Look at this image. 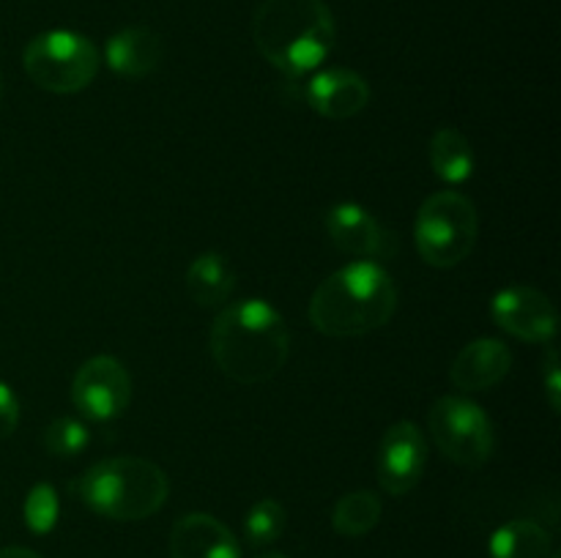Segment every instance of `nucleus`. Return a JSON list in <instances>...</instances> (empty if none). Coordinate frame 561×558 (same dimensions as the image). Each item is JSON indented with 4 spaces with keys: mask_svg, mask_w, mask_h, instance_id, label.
<instances>
[{
    "mask_svg": "<svg viewBox=\"0 0 561 558\" xmlns=\"http://www.w3.org/2000/svg\"><path fill=\"white\" fill-rule=\"evenodd\" d=\"M290 334L285 317L263 299L225 306L211 326V356L219 370L241 386L266 383L285 367Z\"/></svg>",
    "mask_w": 561,
    "mask_h": 558,
    "instance_id": "f257e3e1",
    "label": "nucleus"
},
{
    "mask_svg": "<svg viewBox=\"0 0 561 558\" xmlns=\"http://www.w3.org/2000/svg\"><path fill=\"white\" fill-rule=\"evenodd\" d=\"M252 42L274 69L301 80L332 55L337 27L327 0H263L252 16Z\"/></svg>",
    "mask_w": 561,
    "mask_h": 558,
    "instance_id": "f03ea898",
    "label": "nucleus"
},
{
    "mask_svg": "<svg viewBox=\"0 0 561 558\" xmlns=\"http://www.w3.org/2000/svg\"><path fill=\"white\" fill-rule=\"evenodd\" d=\"M398 306V288L387 268L356 260L329 274L310 301V321L327 337H362L387 326Z\"/></svg>",
    "mask_w": 561,
    "mask_h": 558,
    "instance_id": "7ed1b4c3",
    "label": "nucleus"
},
{
    "mask_svg": "<svg viewBox=\"0 0 561 558\" xmlns=\"http://www.w3.org/2000/svg\"><path fill=\"white\" fill-rule=\"evenodd\" d=\"M88 509L110 520H146L170 496L168 474L146 457H110L91 465L75 485Z\"/></svg>",
    "mask_w": 561,
    "mask_h": 558,
    "instance_id": "20e7f679",
    "label": "nucleus"
},
{
    "mask_svg": "<svg viewBox=\"0 0 561 558\" xmlns=\"http://www.w3.org/2000/svg\"><path fill=\"white\" fill-rule=\"evenodd\" d=\"M474 202L460 191H436L422 202L414 224L416 252L433 268H453L471 255L477 244Z\"/></svg>",
    "mask_w": 561,
    "mask_h": 558,
    "instance_id": "39448f33",
    "label": "nucleus"
},
{
    "mask_svg": "<svg viewBox=\"0 0 561 558\" xmlns=\"http://www.w3.org/2000/svg\"><path fill=\"white\" fill-rule=\"evenodd\" d=\"M22 66L42 91L77 93L96 77L99 49L80 33L49 31L27 44Z\"/></svg>",
    "mask_w": 561,
    "mask_h": 558,
    "instance_id": "423d86ee",
    "label": "nucleus"
},
{
    "mask_svg": "<svg viewBox=\"0 0 561 558\" xmlns=\"http://www.w3.org/2000/svg\"><path fill=\"white\" fill-rule=\"evenodd\" d=\"M431 438L442 454H447L453 463L463 468H480L491 460L493 443V421L485 410L466 397H442L427 414Z\"/></svg>",
    "mask_w": 561,
    "mask_h": 558,
    "instance_id": "0eeeda50",
    "label": "nucleus"
},
{
    "mask_svg": "<svg viewBox=\"0 0 561 558\" xmlns=\"http://www.w3.org/2000/svg\"><path fill=\"white\" fill-rule=\"evenodd\" d=\"M71 399L91 421H110L129 408L131 377L113 356H93L71 381Z\"/></svg>",
    "mask_w": 561,
    "mask_h": 558,
    "instance_id": "6e6552de",
    "label": "nucleus"
},
{
    "mask_svg": "<svg viewBox=\"0 0 561 558\" xmlns=\"http://www.w3.org/2000/svg\"><path fill=\"white\" fill-rule=\"evenodd\" d=\"M491 315L499 328L524 342H551L559 315L546 293L529 284H510L491 299Z\"/></svg>",
    "mask_w": 561,
    "mask_h": 558,
    "instance_id": "1a4fd4ad",
    "label": "nucleus"
},
{
    "mask_svg": "<svg viewBox=\"0 0 561 558\" xmlns=\"http://www.w3.org/2000/svg\"><path fill=\"white\" fill-rule=\"evenodd\" d=\"M427 465L425 432L414 421L389 427L378 446V481L389 496H405L420 485Z\"/></svg>",
    "mask_w": 561,
    "mask_h": 558,
    "instance_id": "9d476101",
    "label": "nucleus"
},
{
    "mask_svg": "<svg viewBox=\"0 0 561 558\" xmlns=\"http://www.w3.org/2000/svg\"><path fill=\"white\" fill-rule=\"evenodd\" d=\"M327 230L334 246L354 257H394L398 235L383 228L359 202H337L327 213Z\"/></svg>",
    "mask_w": 561,
    "mask_h": 558,
    "instance_id": "9b49d317",
    "label": "nucleus"
},
{
    "mask_svg": "<svg viewBox=\"0 0 561 558\" xmlns=\"http://www.w3.org/2000/svg\"><path fill=\"white\" fill-rule=\"evenodd\" d=\"M305 98L323 118L348 120L367 107L370 85L351 69H323L307 80Z\"/></svg>",
    "mask_w": 561,
    "mask_h": 558,
    "instance_id": "f8f14e48",
    "label": "nucleus"
},
{
    "mask_svg": "<svg viewBox=\"0 0 561 558\" xmlns=\"http://www.w3.org/2000/svg\"><path fill=\"white\" fill-rule=\"evenodd\" d=\"M513 350L502 339L482 337L466 345L449 367V377L460 392H488L507 377Z\"/></svg>",
    "mask_w": 561,
    "mask_h": 558,
    "instance_id": "ddd939ff",
    "label": "nucleus"
},
{
    "mask_svg": "<svg viewBox=\"0 0 561 558\" xmlns=\"http://www.w3.org/2000/svg\"><path fill=\"white\" fill-rule=\"evenodd\" d=\"M173 558H241L239 542L225 523L203 512L184 514L170 531Z\"/></svg>",
    "mask_w": 561,
    "mask_h": 558,
    "instance_id": "4468645a",
    "label": "nucleus"
},
{
    "mask_svg": "<svg viewBox=\"0 0 561 558\" xmlns=\"http://www.w3.org/2000/svg\"><path fill=\"white\" fill-rule=\"evenodd\" d=\"M162 38L151 27H124L115 36H110L104 58L115 74L137 80V77H146L157 69L159 60H162Z\"/></svg>",
    "mask_w": 561,
    "mask_h": 558,
    "instance_id": "2eb2a0df",
    "label": "nucleus"
},
{
    "mask_svg": "<svg viewBox=\"0 0 561 558\" xmlns=\"http://www.w3.org/2000/svg\"><path fill=\"white\" fill-rule=\"evenodd\" d=\"M236 288V271L219 252H203L186 271V290L201 306H219Z\"/></svg>",
    "mask_w": 561,
    "mask_h": 558,
    "instance_id": "dca6fc26",
    "label": "nucleus"
},
{
    "mask_svg": "<svg viewBox=\"0 0 561 558\" xmlns=\"http://www.w3.org/2000/svg\"><path fill=\"white\" fill-rule=\"evenodd\" d=\"M431 167L447 184H463L474 173V151L463 131L444 126L431 140Z\"/></svg>",
    "mask_w": 561,
    "mask_h": 558,
    "instance_id": "f3484780",
    "label": "nucleus"
},
{
    "mask_svg": "<svg viewBox=\"0 0 561 558\" xmlns=\"http://www.w3.org/2000/svg\"><path fill=\"white\" fill-rule=\"evenodd\" d=\"M491 558H553L551 534L535 520H513L491 536Z\"/></svg>",
    "mask_w": 561,
    "mask_h": 558,
    "instance_id": "a211bd4d",
    "label": "nucleus"
},
{
    "mask_svg": "<svg viewBox=\"0 0 561 558\" xmlns=\"http://www.w3.org/2000/svg\"><path fill=\"white\" fill-rule=\"evenodd\" d=\"M381 498L370 490L348 492L337 501L332 514V525L343 536H365L381 520Z\"/></svg>",
    "mask_w": 561,
    "mask_h": 558,
    "instance_id": "6ab92c4d",
    "label": "nucleus"
},
{
    "mask_svg": "<svg viewBox=\"0 0 561 558\" xmlns=\"http://www.w3.org/2000/svg\"><path fill=\"white\" fill-rule=\"evenodd\" d=\"M91 441V432L75 416H60V419L49 421V427L44 430V446L53 457H77L82 449Z\"/></svg>",
    "mask_w": 561,
    "mask_h": 558,
    "instance_id": "aec40b11",
    "label": "nucleus"
},
{
    "mask_svg": "<svg viewBox=\"0 0 561 558\" xmlns=\"http://www.w3.org/2000/svg\"><path fill=\"white\" fill-rule=\"evenodd\" d=\"M285 531V509L283 503L274 498H263L255 507L247 512L244 520V534L247 542L252 545H268V542L279 539Z\"/></svg>",
    "mask_w": 561,
    "mask_h": 558,
    "instance_id": "412c9836",
    "label": "nucleus"
},
{
    "mask_svg": "<svg viewBox=\"0 0 561 558\" xmlns=\"http://www.w3.org/2000/svg\"><path fill=\"white\" fill-rule=\"evenodd\" d=\"M58 492L53 490V485H36L31 487L25 498V523L33 534H49L58 523Z\"/></svg>",
    "mask_w": 561,
    "mask_h": 558,
    "instance_id": "4be33fe9",
    "label": "nucleus"
},
{
    "mask_svg": "<svg viewBox=\"0 0 561 558\" xmlns=\"http://www.w3.org/2000/svg\"><path fill=\"white\" fill-rule=\"evenodd\" d=\"M542 383H546V394H548V405L553 410L561 408V372H559V353L557 348L546 350V359H542Z\"/></svg>",
    "mask_w": 561,
    "mask_h": 558,
    "instance_id": "5701e85b",
    "label": "nucleus"
},
{
    "mask_svg": "<svg viewBox=\"0 0 561 558\" xmlns=\"http://www.w3.org/2000/svg\"><path fill=\"white\" fill-rule=\"evenodd\" d=\"M20 425V399L5 383H0V441L9 438Z\"/></svg>",
    "mask_w": 561,
    "mask_h": 558,
    "instance_id": "b1692460",
    "label": "nucleus"
},
{
    "mask_svg": "<svg viewBox=\"0 0 561 558\" xmlns=\"http://www.w3.org/2000/svg\"><path fill=\"white\" fill-rule=\"evenodd\" d=\"M0 558H42L36 550H27V547H3Z\"/></svg>",
    "mask_w": 561,
    "mask_h": 558,
    "instance_id": "393cba45",
    "label": "nucleus"
},
{
    "mask_svg": "<svg viewBox=\"0 0 561 558\" xmlns=\"http://www.w3.org/2000/svg\"><path fill=\"white\" fill-rule=\"evenodd\" d=\"M257 558H285V556H279V553H263V556H257Z\"/></svg>",
    "mask_w": 561,
    "mask_h": 558,
    "instance_id": "a878e982",
    "label": "nucleus"
},
{
    "mask_svg": "<svg viewBox=\"0 0 561 558\" xmlns=\"http://www.w3.org/2000/svg\"><path fill=\"white\" fill-rule=\"evenodd\" d=\"M0 98H3V77H0Z\"/></svg>",
    "mask_w": 561,
    "mask_h": 558,
    "instance_id": "bb28decb",
    "label": "nucleus"
}]
</instances>
